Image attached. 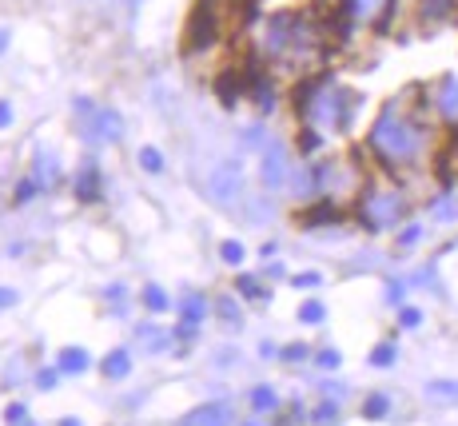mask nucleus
Returning a JSON list of instances; mask_svg holds the SVG:
<instances>
[{
    "instance_id": "38",
    "label": "nucleus",
    "mask_w": 458,
    "mask_h": 426,
    "mask_svg": "<svg viewBox=\"0 0 458 426\" xmlns=\"http://www.w3.org/2000/svg\"><path fill=\"white\" fill-rule=\"evenodd\" d=\"M331 418H335V407L331 402H323V407L315 411V423H331Z\"/></svg>"
},
{
    "instance_id": "34",
    "label": "nucleus",
    "mask_w": 458,
    "mask_h": 426,
    "mask_svg": "<svg viewBox=\"0 0 458 426\" xmlns=\"http://www.w3.org/2000/svg\"><path fill=\"white\" fill-rule=\"evenodd\" d=\"M323 279H319V271H303V275H295V287H319Z\"/></svg>"
},
{
    "instance_id": "42",
    "label": "nucleus",
    "mask_w": 458,
    "mask_h": 426,
    "mask_svg": "<svg viewBox=\"0 0 458 426\" xmlns=\"http://www.w3.org/2000/svg\"><path fill=\"white\" fill-rule=\"evenodd\" d=\"M4 48H8V32L0 28V52H4Z\"/></svg>"
},
{
    "instance_id": "22",
    "label": "nucleus",
    "mask_w": 458,
    "mask_h": 426,
    "mask_svg": "<svg viewBox=\"0 0 458 426\" xmlns=\"http://www.w3.org/2000/svg\"><path fill=\"white\" fill-rule=\"evenodd\" d=\"M220 255H223V263H243V243L227 239V243H220Z\"/></svg>"
},
{
    "instance_id": "30",
    "label": "nucleus",
    "mask_w": 458,
    "mask_h": 426,
    "mask_svg": "<svg viewBox=\"0 0 458 426\" xmlns=\"http://www.w3.org/2000/svg\"><path fill=\"white\" fill-rule=\"evenodd\" d=\"M283 359L287 363H303V359H307V347H303V343H291V347H283Z\"/></svg>"
},
{
    "instance_id": "9",
    "label": "nucleus",
    "mask_w": 458,
    "mask_h": 426,
    "mask_svg": "<svg viewBox=\"0 0 458 426\" xmlns=\"http://www.w3.org/2000/svg\"><path fill=\"white\" fill-rule=\"evenodd\" d=\"M179 426H227V407H223V402H207V407H195V411H191Z\"/></svg>"
},
{
    "instance_id": "15",
    "label": "nucleus",
    "mask_w": 458,
    "mask_h": 426,
    "mask_svg": "<svg viewBox=\"0 0 458 426\" xmlns=\"http://www.w3.org/2000/svg\"><path fill=\"white\" fill-rule=\"evenodd\" d=\"M430 215H434V220H439V223H455V220H458V199H450V195H443L439 204L430 207Z\"/></svg>"
},
{
    "instance_id": "17",
    "label": "nucleus",
    "mask_w": 458,
    "mask_h": 426,
    "mask_svg": "<svg viewBox=\"0 0 458 426\" xmlns=\"http://www.w3.org/2000/svg\"><path fill=\"white\" fill-rule=\"evenodd\" d=\"M427 395L434 402H458V382H430Z\"/></svg>"
},
{
    "instance_id": "18",
    "label": "nucleus",
    "mask_w": 458,
    "mask_h": 426,
    "mask_svg": "<svg viewBox=\"0 0 458 426\" xmlns=\"http://www.w3.org/2000/svg\"><path fill=\"white\" fill-rule=\"evenodd\" d=\"M387 411H391L387 395H371V398L363 402V414H367V418H387Z\"/></svg>"
},
{
    "instance_id": "44",
    "label": "nucleus",
    "mask_w": 458,
    "mask_h": 426,
    "mask_svg": "<svg viewBox=\"0 0 458 426\" xmlns=\"http://www.w3.org/2000/svg\"><path fill=\"white\" fill-rule=\"evenodd\" d=\"M120 4H127V8H132V4H140V0H120Z\"/></svg>"
},
{
    "instance_id": "10",
    "label": "nucleus",
    "mask_w": 458,
    "mask_h": 426,
    "mask_svg": "<svg viewBox=\"0 0 458 426\" xmlns=\"http://www.w3.org/2000/svg\"><path fill=\"white\" fill-rule=\"evenodd\" d=\"M88 363H92V355L80 347H64L60 359H56V366H60L64 375H80V371H88Z\"/></svg>"
},
{
    "instance_id": "7",
    "label": "nucleus",
    "mask_w": 458,
    "mask_h": 426,
    "mask_svg": "<svg viewBox=\"0 0 458 426\" xmlns=\"http://www.w3.org/2000/svg\"><path fill=\"white\" fill-rule=\"evenodd\" d=\"M291 179V163H287V148L283 143H267L263 148V188L275 191Z\"/></svg>"
},
{
    "instance_id": "37",
    "label": "nucleus",
    "mask_w": 458,
    "mask_h": 426,
    "mask_svg": "<svg viewBox=\"0 0 458 426\" xmlns=\"http://www.w3.org/2000/svg\"><path fill=\"white\" fill-rule=\"evenodd\" d=\"M423 8H427V16H443L446 8H450V4H446V0H427Z\"/></svg>"
},
{
    "instance_id": "25",
    "label": "nucleus",
    "mask_w": 458,
    "mask_h": 426,
    "mask_svg": "<svg viewBox=\"0 0 458 426\" xmlns=\"http://www.w3.org/2000/svg\"><path fill=\"white\" fill-rule=\"evenodd\" d=\"M80 195H84V199H92V195H96V168H92V163H88L84 175H80Z\"/></svg>"
},
{
    "instance_id": "40",
    "label": "nucleus",
    "mask_w": 458,
    "mask_h": 426,
    "mask_svg": "<svg viewBox=\"0 0 458 426\" xmlns=\"http://www.w3.org/2000/svg\"><path fill=\"white\" fill-rule=\"evenodd\" d=\"M8 124H12V108H8V104L0 100V127H8Z\"/></svg>"
},
{
    "instance_id": "2",
    "label": "nucleus",
    "mask_w": 458,
    "mask_h": 426,
    "mask_svg": "<svg viewBox=\"0 0 458 426\" xmlns=\"http://www.w3.org/2000/svg\"><path fill=\"white\" fill-rule=\"evenodd\" d=\"M239 16H243V0H200L188 20V52L215 44L239 24Z\"/></svg>"
},
{
    "instance_id": "14",
    "label": "nucleus",
    "mask_w": 458,
    "mask_h": 426,
    "mask_svg": "<svg viewBox=\"0 0 458 426\" xmlns=\"http://www.w3.org/2000/svg\"><path fill=\"white\" fill-rule=\"evenodd\" d=\"M140 343L148 350H164V347H168V331L156 327V323H148V327H140Z\"/></svg>"
},
{
    "instance_id": "12",
    "label": "nucleus",
    "mask_w": 458,
    "mask_h": 426,
    "mask_svg": "<svg viewBox=\"0 0 458 426\" xmlns=\"http://www.w3.org/2000/svg\"><path fill=\"white\" fill-rule=\"evenodd\" d=\"M40 188H52L60 179V163L52 159V152H36V175H32Z\"/></svg>"
},
{
    "instance_id": "16",
    "label": "nucleus",
    "mask_w": 458,
    "mask_h": 426,
    "mask_svg": "<svg viewBox=\"0 0 458 426\" xmlns=\"http://www.w3.org/2000/svg\"><path fill=\"white\" fill-rule=\"evenodd\" d=\"M252 407L255 411H275V407H279V395H275L271 387H255L252 391Z\"/></svg>"
},
{
    "instance_id": "29",
    "label": "nucleus",
    "mask_w": 458,
    "mask_h": 426,
    "mask_svg": "<svg viewBox=\"0 0 458 426\" xmlns=\"http://www.w3.org/2000/svg\"><path fill=\"white\" fill-rule=\"evenodd\" d=\"M243 143H247V148H267V140H263V127H247V132H243Z\"/></svg>"
},
{
    "instance_id": "39",
    "label": "nucleus",
    "mask_w": 458,
    "mask_h": 426,
    "mask_svg": "<svg viewBox=\"0 0 458 426\" xmlns=\"http://www.w3.org/2000/svg\"><path fill=\"white\" fill-rule=\"evenodd\" d=\"M16 303V291L12 287H0V307H12Z\"/></svg>"
},
{
    "instance_id": "27",
    "label": "nucleus",
    "mask_w": 458,
    "mask_h": 426,
    "mask_svg": "<svg viewBox=\"0 0 458 426\" xmlns=\"http://www.w3.org/2000/svg\"><path fill=\"white\" fill-rule=\"evenodd\" d=\"M423 239V227L419 223H411V227H403V236H398V247H414Z\"/></svg>"
},
{
    "instance_id": "24",
    "label": "nucleus",
    "mask_w": 458,
    "mask_h": 426,
    "mask_svg": "<svg viewBox=\"0 0 458 426\" xmlns=\"http://www.w3.org/2000/svg\"><path fill=\"white\" fill-rule=\"evenodd\" d=\"M60 375H64L60 366H44V371L36 375V387H40V391H52V387H56V379H60Z\"/></svg>"
},
{
    "instance_id": "21",
    "label": "nucleus",
    "mask_w": 458,
    "mask_h": 426,
    "mask_svg": "<svg viewBox=\"0 0 458 426\" xmlns=\"http://www.w3.org/2000/svg\"><path fill=\"white\" fill-rule=\"evenodd\" d=\"M140 168L143 172H164V156H159L156 148H143L140 152Z\"/></svg>"
},
{
    "instance_id": "6",
    "label": "nucleus",
    "mask_w": 458,
    "mask_h": 426,
    "mask_svg": "<svg viewBox=\"0 0 458 426\" xmlns=\"http://www.w3.org/2000/svg\"><path fill=\"white\" fill-rule=\"evenodd\" d=\"M211 199L223 207H231L236 199H243V172H239L236 159H223V163H215L211 168Z\"/></svg>"
},
{
    "instance_id": "32",
    "label": "nucleus",
    "mask_w": 458,
    "mask_h": 426,
    "mask_svg": "<svg viewBox=\"0 0 458 426\" xmlns=\"http://www.w3.org/2000/svg\"><path fill=\"white\" fill-rule=\"evenodd\" d=\"M239 291H243V295H252V299H263V291H259V283H255L252 275H243V279H239Z\"/></svg>"
},
{
    "instance_id": "31",
    "label": "nucleus",
    "mask_w": 458,
    "mask_h": 426,
    "mask_svg": "<svg viewBox=\"0 0 458 426\" xmlns=\"http://www.w3.org/2000/svg\"><path fill=\"white\" fill-rule=\"evenodd\" d=\"M4 418H8V423H12V426H24V423H28V411H24L20 402H12V407H8V414H4Z\"/></svg>"
},
{
    "instance_id": "13",
    "label": "nucleus",
    "mask_w": 458,
    "mask_h": 426,
    "mask_svg": "<svg viewBox=\"0 0 458 426\" xmlns=\"http://www.w3.org/2000/svg\"><path fill=\"white\" fill-rule=\"evenodd\" d=\"M127 371H132V359H127V350H112L108 359H104V375H108V379H124Z\"/></svg>"
},
{
    "instance_id": "35",
    "label": "nucleus",
    "mask_w": 458,
    "mask_h": 426,
    "mask_svg": "<svg viewBox=\"0 0 458 426\" xmlns=\"http://www.w3.org/2000/svg\"><path fill=\"white\" fill-rule=\"evenodd\" d=\"M36 188H40L36 179H24V184L16 188V199H20V204H24V199H32V191H36Z\"/></svg>"
},
{
    "instance_id": "5",
    "label": "nucleus",
    "mask_w": 458,
    "mask_h": 426,
    "mask_svg": "<svg viewBox=\"0 0 458 426\" xmlns=\"http://www.w3.org/2000/svg\"><path fill=\"white\" fill-rule=\"evenodd\" d=\"M359 215H363V223L371 227V231H382V227H391V223H398V215H403V195L398 191H367L363 204H359Z\"/></svg>"
},
{
    "instance_id": "8",
    "label": "nucleus",
    "mask_w": 458,
    "mask_h": 426,
    "mask_svg": "<svg viewBox=\"0 0 458 426\" xmlns=\"http://www.w3.org/2000/svg\"><path fill=\"white\" fill-rule=\"evenodd\" d=\"M204 311H207L204 295H184V303H179V335H195Z\"/></svg>"
},
{
    "instance_id": "28",
    "label": "nucleus",
    "mask_w": 458,
    "mask_h": 426,
    "mask_svg": "<svg viewBox=\"0 0 458 426\" xmlns=\"http://www.w3.org/2000/svg\"><path fill=\"white\" fill-rule=\"evenodd\" d=\"M315 363L323 366V371H335V366L343 363V359H339V350H319V355H315Z\"/></svg>"
},
{
    "instance_id": "41",
    "label": "nucleus",
    "mask_w": 458,
    "mask_h": 426,
    "mask_svg": "<svg viewBox=\"0 0 458 426\" xmlns=\"http://www.w3.org/2000/svg\"><path fill=\"white\" fill-rule=\"evenodd\" d=\"M319 143H323V140H319L315 132H307V136H303V148H307V152H315Z\"/></svg>"
},
{
    "instance_id": "20",
    "label": "nucleus",
    "mask_w": 458,
    "mask_h": 426,
    "mask_svg": "<svg viewBox=\"0 0 458 426\" xmlns=\"http://www.w3.org/2000/svg\"><path fill=\"white\" fill-rule=\"evenodd\" d=\"M143 307H148V311H168V295H164L159 287H148V291H143Z\"/></svg>"
},
{
    "instance_id": "11",
    "label": "nucleus",
    "mask_w": 458,
    "mask_h": 426,
    "mask_svg": "<svg viewBox=\"0 0 458 426\" xmlns=\"http://www.w3.org/2000/svg\"><path fill=\"white\" fill-rule=\"evenodd\" d=\"M439 112H443L446 120H458V80L446 76L439 84Z\"/></svg>"
},
{
    "instance_id": "3",
    "label": "nucleus",
    "mask_w": 458,
    "mask_h": 426,
    "mask_svg": "<svg viewBox=\"0 0 458 426\" xmlns=\"http://www.w3.org/2000/svg\"><path fill=\"white\" fill-rule=\"evenodd\" d=\"M299 108L311 124H331V127H347L351 112H355V96L335 88L331 80H311L299 92Z\"/></svg>"
},
{
    "instance_id": "1",
    "label": "nucleus",
    "mask_w": 458,
    "mask_h": 426,
    "mask_svg": "<svg viewBox=\"0 0 458 426\" xmlns=\"http://www.w3.org/2000/svg\"><path fill=\"white\" fill-rule=\"evenodd\" d=\"M371 148L379 152L387 163H411L419 156V148H423V132L411 124V120H403L395 108H387L375 120L371 127Z\"/></svg>"
},
{
    "instance_id": "4",
    "label": "nucleus",
    "mask_w": 458,
    "mask_h": 426,
    "mask_svg": "<svg viewBox=\"0 0 458 426\" xmlns=\"http://www.w3.org/2000/svg\"><path fill=\"white\" fill-rule=\"evenodd\" d=\"M76 112H80V127H84V136H88L92 143L120 140L124 120H120L112 108H96L92 100H76Z\"/></svg>"
},
{
    "instance_id": "43",
    "label": "nucleus",
    "mask_w": 458,
    "mask_h": 426,
    "mask_svg": "<svg viewBox=\"0 0 458 426\" xmlns=\"http://www.w3.org/2000/svg\"><path fill=\"white\" fill-rule=\"evenodd\" d=\"M60 426H80V423H76V418H64V423H60Z\"/></svg>"
},
{
    "instance_id": "36",
    "label": "nucleus",
    "mask_w": 458,
    "mask_h": 426,
    "mask_svg": "<svg viewBox=\"0 0 458 426\" xmlns=\"http://www.w3.org/2000/svg\"><path fill=\"white\" fill-rule=\"evenodd\" d=\"M215 311H220L223 319H231V323H236V315H239V311H236V303H231V299H220V303H215Z\"/></svg>"
},
{
    "instance_id": "19",
    "label": "nucleus",
    "mask_w": 458,
    "mask_h": 426,
    "mask_svg": "<svg viewBox=\"0 0 458 426\" xmlns=\"http://www.w3.org/2000/svg\"><path fill=\"white\" fill-rule=\"evenodd\" d=\"M323 315H327V311H323V303H319V299H307L299 307V319H303V323H323Z\"/></svg>"
},
{
    "instance_id": "33",
    "label": "nucleus",
    "mask_w": 458,
    "mask_h": 426,
    "mask_svg": "<svg viewBox=\"0 0 458 426\" xmlns=\"http://www.w3.org/2000/svg\"><path fill=\"white\" fill-rule=\"evenodd\" d=\"M403 327H419V323H423V311H419V307H403Z\"/></svg>"
},
{
    "instance_id": "26",
    "label": "nucleus",
    "mask_w": 458,
    "mask_h": 426,
    "mask_svg": "<svg viewBox=\"0 0 458 426\" xmlns=\"http://www.w3.org/2000/svg\"><path fill=\"white\" fill-rule=\"evenodd\" d=\"M382 8V0H351V12H359V16H375Z\"/></svg>"
},
{
    "instance_id": "23",
    "label": "nucleus",
    "mask_w": 458,
    "mask_h": 426,
    "mask_svg": "<svg viewBox=\"0 0 458 426\" xmlns=\"http://www.w3.org/2000/svg\"><path fill=\"white\" fill-rule=\"evenodd\" d=\"M371 363L375 366H391L395 363V347H391V343H379V347L371 350Z\"/></svg>"
}]
</instances>
